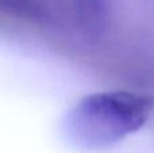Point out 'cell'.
<instances>
[{
    "label": "cell",
    "mask_w": 154,
    "mask_h": 153,
    "mask_svg": "<svg viewBox=\"0 0 154 153\" xmlns=\"http://www.w3.org/2000/svg\"><path fill=\"white\" fill-rule=\"evenodd\" d=\"M154 108L152 96L127 91L96 92L76 103L64 121V134L82 152L111 148L138 132Z\"/></svg>",
    "instance_id": "cell-1"
},
{
    "label": "cell",
    "mask_w": 154,
    "mask_h": 153,
    "mask_svg": "<svg viewBox=\"0 0 154 153\" xmlns=\"http://www.w3.org/2000/svg\"><path fill=\"white\" fill-rule=\"evenodd\" d=\"M81 22L89 30L99 31L106 24L108 0H73Z\"/></svg>",
    "instance_id": "cell-2"
}]
</instances>
